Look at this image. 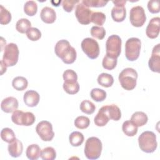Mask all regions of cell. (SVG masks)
<instances>
[{"label":"cell","instance_id":"1","mask_svg":"<svg viewBox=\"0 0 160 160\" xmlns=\"http://www.w3.org/2000/svg\"><path fill=\"white\" fill-rule=\"evenodd\" d=\"M54 52L56 55L61 58L65 64H72L76 59V51L66 39H61L56 42L54 47Z\"/></svg>","mask_w":160,"mask_h":160},{"label":"cell","instance_id":"2","mask_svg":"<svg viewBox=\"0 0 160 160\" xmlns=\"http://www.w3.org/2000/svg\"><path fill=\"white\" fill-rule=\"evenodd\" d=\"M138 144L140 149L146 153H152L158 147L156 136L150 131L142 132L138 138Z\"/></svg>","mask_w":160,"mask_h":160},{"label":"cell","instance_id":"3","mask_svg":"<svg viewBox=\"0 0 160 160\" xmlns=\"http://www.w3.org/2000/svg\"><path fill=\"white\" fill-rule=\"evenodd\" d=\"M138 76V72L134 69L127 68L119 73L118 79L123 89L127 91H131L136 86Z\"/></svg>","mask_w":160,"mask_h":160},{"label":"cell","instance_id":"4","mask_svg":"<svg viewBox=\"0 0 160 160\" xmlns=\"http://www.w3.org/2000/svg\"><path fill=\"white\" fill-rule=\"evenodd\" d=\"M102 149L101 140L97 137H90L86 141L84 152L88 159H97L100 157Z\"/></svg>","mask_w":160,"mask_h":160},{"label":"cell","instance_id":"5","mask_svg":"<svg viewBox=\"0 0 160 160\" xmlns=\"http://www.w3.org/2000/svg\"><path fill=\"white\" fill-rule=\"evenodd\" d=\"M19 49L16 44L10 42L6 44L4 47L2 59L1 61L6 67L13 66L18 61L19 58Z\"/></svg>","mask_w":160,"mask_h":160},{"label":"cell","instance_id":"6","mask_svg":"<svg viewBox=\"0 0 160 160\" xmlns=\"http://www.w3.org/2000/svg\"><path fill=\"white\" fill-rule=\"evenodd\" d=\"M141 41L138 38H129L125 44V56L128 60L134 61L138 59L140 54Z\"/></svg>","mask_w":160,"mask_h":160},{"label":"cell","instance_id":"7","mask_svg":"<svg viewBox=\"0 0 160 160\" xmlns=\"http://www.w3.org/2000/svg\"><path fill=\"white\" fill-rule=\"evenodd\" d=\"M121 44L122 40L118 35H111L106 42V54L118 59L121 51Z\"/></svg>","mask_w":160,"mask_h":160},{"label":"cell","instance_id":"8","mask_svg":"<svg viewBox=\"0 0 160 160\" xmlns=\"http://www.w3.org/2000/svg\"><path fill=\"white\" fill-rule=\"evenodd\" d=\"M81 49L86 55L91 59H96L99 55V46L98 42L93 38H84L81 44Z\"/></svg>","mask_w":160,"mask_h":160},{"label":"cell","instance_id":"9","mask_svg":"<svg viewBox=\"0 0 160 160\" xmlns=\"http://www.w3.org/2000/svg\"><path fill=\"white\" fill-rule=\"evenodd\" d=\"M12 121L19 126H29L34 124L36 117L31 112H23L20 110H16L11 116Z\"/></svg>","mask_w":160,"mask_h":160},{"label":"cell","instance_id":"10","mask_svg":"<svg viewBox=\"0 0 160 160\" xmlns=\"http://www.w3.org/2000/svg\"><path fill=\"white\" fill-rule=\"evenodd\" d=\"M129 20L131 24L137 28L144 25L146 20V16L144 8L141 6L132 7L130 10Z\"/></svg>","mask_w":160,"mask_h":160},{"label":"cell","instance_id":"11","mask_svg":"<svg viewBox=\"0 0 160 160\" xmlns=\"http://www.w3.org/2000/svg\"><path fill=\"white\" fill-rule=\"evenodd\" d=\"M36 131L44 141H51L54 136L52 124L48 121H40L36 127Z\"/></svg>","mask_w":160,"mask_h":160},{"label":"cell","instance_id":"12","mask_svg":"<svg viewBox=\"0 0 160 160\" xmlns=\"http://www.w3.org/2000/svg\"><path fill=\"white\" fill-rule=\"evenodd\" d=\"M92 12V11L88 7L85 6L81 1H79L76 4L75 16L80 24L83 25L89 24L91 22V16Z\"/></svg>","mask_w":160,"mask_h":160},{"label":"cell","instance_id":"13","mask_svg":"<svg viewBox=\"0 0 160 160\" xmlns=\"http://www.w3.org/2000/svg\"><path fill=\"white\" fill-rule=\"evenodd\" d=\"M126 1H113L112 3L114 6L111 10V17L112 19L118 22H122L126 16V10L124 7Z\"/></svg>","mask_w":160,"mask_h":160},{"label":"cell","instance_id":"14","mask_svg":"<svg viewBox=\"0 0 160 160\" xmlns=\"http://www.w3.org/2000/svg\"><path fill=\"white\" fill-rule=\"evenodd\" d=\"M148 66L152 72L159 73L160 72V44L154 46L151 58L148 61Z\"/></svg>","mask_w":160,"mask_h":160},{"label":"cell","instance_id":"15","mask_svg":"<svg viewBox=\"0 0 160 160\" xmlns=\"http://www.w3.org/2000/svg\"><path fill=\"white\" fill-rule=\"evenodd\" d=\"M160 31V18L159 17H154L152 18L146 29V34L150 39L156 38Z\"/></svg>","mask_w":160,"mask_h":160},{"label":"cell","instance_id":"16","mask_svg":"<svg viewBox=\"0 0 160 160\" xmlns=\"http://www.w3.org/2000/svg\"><path fill=\"white\" fill-rule=\"evenodd\" d=\"M18 101L14 97L9 96L4 99L1 103L2 111L6 113L13 112L18 108Z\"/></svg>","mask_w":160,"mask_h":160},{"label":"cell","instance_id":"17","mask_svg":"<svg viewBox=\"0 0 160 160\" xmlns=\"http://www.w3.org/2000/svg\"><path fill=\"white\" fill-rule=\"evenodd\" d=\"M23 100L25 104L28 107H35L39 102L40 96L34 90H28L24 94Z\"/></svg>","mask_w":160,"mask_h":160},{"label":"cell","instance_id":"18","mask_svg":"<svg viewBox=\"0 0 160 160\" xmlns=\"http://www.w3.org/2000/svg\"><path fill=\"white\" fill-rule=\"evenodd\" d=\"M110 120L108 113L107 105L101 107L94 119V122L97 126L102 127L107 124Z\"/></svg>","mask_w":160,"mask_h":160},{"label":"cell","instance_id":"19","mask_svg":"<svg viewBox=\"0 0 160 160\" xmlns=\"http://www.w3.org/2000/svg\"><path fill=\"white\" fill-rule=\"evenodd\" d=\"M8 150L11 157L18 158L20 156L23 151V145L22 142L18 139H14L12 142L9 143Z\"/></svg>","mask_w":160,"mask_h":160},{"label":"cell","instance_id":"20","mask_svg":"<svg viewBox=\"0 0 160 160\" xmlns=\"http://www.w3.org/2000/svg\"><path fill=\"white\" fill-rule=\"evenodd\" d=\"M41 20L47 24H52L54 22L56 19V13L55 11L48 6L43 8L40 13Z\"/></svg>","mask_w":160,"mask_h":160},{"label":"cell","instance_id":"21","mask_svg":"<svg viewBox=\"0 0 160 160\" xmlns=\"http://www.w3.org/2000/svg\"><path fill=\"white\" fill-rule=\"evenodd\" d=\"M130 121H132L137 127H140L147 123L148 118L145 112L142 111H136L132 114Z\"/></svg>","mask_w":160,"mask_h":160},{"label":"cell","instance_id":"22","mask_svg":"<svg viewBox=\"0 0 160 160\" xmlns=\"http://www.w3.org/2000/svg\"><path fill=\"white\" fill-rule=\"evenodd\" d=\"M41 149L38 144H32L28 146L26 155L30 160H36L41 156Z\"/></svg>","mask_w":160,"mask_h":160},{"label":"cell","instance_id":"23","mask_svg":"<svg viewBox=\"0 0 160 160\" xmlns=\"http://www.w3.org/2000/svg\"><path fill=\"white\" fill-rule=\"evenodd\" d=\"M138 128L132 121L130 120L126 121L122 125V130L123 132L127 136L132 137L135 136L138 132Z\"/></svg>","mask_w":160,"mask_h":160},{"label":"cell","instance_id":"24","mask_svg":"<svg viewBox=\"0 0 160 160\" xmlns=\"http://www.w3.org/2000/svg\"><path fill=\"white\" fill-rule=\"evenodd\" d=\"M97 81L100 86L104 88H109L114 83V78L112 76L105 72L100 74L98 77Z\"/></svg>","mask_w":160,"mask_h":160},{"label":"cell","instance_id":"25","mask_svg":"<svg viewBox=\"0 0 160 160\" xmlns=\"http://www.w3.org/2000/svg\"><path fill=\"white\" fill-rule=\"evenodd\" d=\"M69 140L72 146L78 147L82 144L84 140V138L82 133L81 132L74 131L70 134L69 136Z\"/></svg>","mask_w":160,"mask_h":160},{"label":"cell","instance_id":"26","mask_svg":"<svg viewBox=\"0 0 160 160\" xmlns=\"http://www.w3.org/2000/svg\"><path fill=\"white\" fill-rule=\"evenodd\" d=\"M28 81L26 78L22 76H17L12 81V87L17 91H23L27 88Z\"/></svg>","mask_w":160,"mask_h":160},{"label":"cell","instance_id":"27","mask_svg":"<svg viewBox=\"0 0 160 160\" xmlns=\"http://www.w3.org/2000/svg\"><path fill=\"white\" fill-rule=\"evenodd\" d=\"M108 113L110 119L118 121L121 118V112L120 109L116 104L107 105Z\"/></svg>","mask_w":160,"mask_h":160},{"label":"cell","instance_id":"28","mask_svg":"<svg viewBox=\"0 0 160 160\" xmlns=\"http://www.w3.org/2000/svg\"><path fill=\"white\" fill-rule=\"evenodd\" d=\"M31 28V22L26 18L19 19L16 24V29L20 33H26L29 28Z\"/></svg>","mask_w":160,"mask_h":160},{"label":"cell","instance_id":"29","mask_svg":"<svg viewBox=\"0 0 160 160\" xmlns=\"http://www.w3.org/2000/svg\"><path fill=\"white\" fill-rule=\"evenodd\" d=\"M90 96L91 98L96 102L103 101L107 96L106 92L99 88H94L90 92Z\"/></svg>","mask_w":160,"mask_h":160},{"label":"cell","instance_id":"30","mask_svg":"<svg viewBox=\"0 0 160 160\" xmlns=\"http://www.w3.org/2000/svg\"><path fill=\"white\" fill-rule=\"evenodd\" d=\"M38 11V4L34 1H28L24 5V12L29 16H34Z\"/></svg>","mask_w":160,"mask_h":160},{"label":"cell","instance_id":"31","mask_svg":"<svg viewBox=\"0 0 160 160\" xmlns=\"http://www.w3.org/2000/svg\"><path fill=\"white\" fill-rule=\"evenodd\" d=\"M1 138L4 142L10 143L16 139V135L14 131L9 128H3L1 131Z\"/></svg>","mask_w":160,"mask_h":160},{"label":"cell","instance_id":"32","mask_svg":"<svg viewBox=\"0 0 160 160\" xmlns=\"http://www.w3.org/2000/svg\"><path fill=\"white\" fill-rule=\"evenodd\" d=\"M118 59L117 58H114L110 57L108 55H105L102 59V66L103 68L107 70H112L114 69L117 65Z\"/></svg>","mask_w":160,"mask_h":160},{"label":"cell","instance_id":"33","mask_svg":"<svg viewBox=\"0 0 160 160\" xmlns=\"http://www.w3.org/2000/svg\"><path fill=\"white\" fill-rule=\"evenodd\" d=\"M41 158L43 160H54L56 158V152L52 147H46L41 150Z\"/></svg>","mask_w":160,"mask_h":160},{"label":"cell","instance_id":"34","mask_svg":"<svg viewBox=\"0 0 160 160\" xmlns=\"http://www.w3.org/2000/svg\"><path fill=\"white\" fill-rule=\"evenodd\" d=\"M81 111L87 114H92L96 109V106L93 102L89 100H84L80 104Z\"/></svg>","mask_w":160,"mask_h":160},{"label":"cell","instance_id":"35","mask_svg":"<svg viewBox=\"0 0 160 160\" xmlns=\"http://www.w3.org/2000/svg\"><path fill=\"white\" fill-rule=\"evenodd\" d=\"M64 82L66 83H74L78 81L77 73L72 69H66L64 71L62 74Z\"/></svg>","mask_w":160,"mask_h":160},{"label":"cell","instance_id":"36","mask_svg":"<svg viewBox=\"0 0 160 160\" xmlns=\"http://www.w3.org/2000/svg\"><path fill=\"white\" fill-rule=\"evenodd\" d=\"M106 18V15L102 12H92L91 16V22L101 26L105 22Z\"/></svg>","mask_w":160,"mask_h":160},{"label":"cell","instance_id":"37","mask_svg":"<svg viewBox=\"0 0 160 160\" xmlns=\"http://www.w3.org/2000/svg\"><path fill=\"white\" fill-rule=\"evenodd\" d=\"M90 124L89 119L84 116H80L77 117L74 120V126L80 129H84L88 128Z\"/></svg>","mask_w":160,"mask_h":160},{"label":"cell","instance_id":"38","mask_svg":"<svg viewBox=\"0 0 160 160\" xmlns=\"http://www.w3.org/2000/svg\"><path fill=\"white\" fill-rule=\"evenodd\" d=\"M11 21V12L2 5H0V23L2 25L8 24Z\"/></svg>","mask_w":160,"mask_h":160},{"label":"cell","instance_id":"39","mask_svg":"<svg viewBox=\"0 0 160 160\" xmlns=\"http://www.w3.org/2000/svg\"><path fill=\"white\" fill-rule=\"evenodd\" d=\"M91 35L98 39H102L106 36V30L102 26H92L90 30Z\"/></svg>","mask_w":160,"mask_h":160},{"label":"cell","instance_id":"40","mask_svg":"<svg viewBox=\"0 0 160 160\" xmlns=\"http://www.w3.org/2000/svg\"><path fill=\"white\" fill-rule=\"evenodd\" d=\"M62 87L65 92L69 94H75L78 93L79 90V84L78 81L74 83L64 82Z\"/></svg>","mask_w":160,"mask_h":160},{"label":"cell","instance_id":"41","mask_svg":"<svg viewBox=\"0 0 160 160\" xmlns=\"http://www.w3.org/2000/svg\"><path fill=\"white\" fill-rule=\"evenodd\" d=\"M26 36L29 40L32 41H36L41 38V32L38 28L31 27L26 32Z\"/></svg>","mask_w":160,"mask_h":160},{"label":"cell","instance_id":"42","mask_svg":"<svg viewBox=\"0 0 160 160\" xmlns=\"http://www.w3.org/2000/svg\"><path fill=\"white\" fill-rule=\"evenodd\" d=\"M81 1L88 8H101L105 6L108 2V1L103 0H82Z\"/></svg>","mask_w":160,"mask_h":160},{"label":"cell","instance_id":"43","mask_svg":"<svg viewBox=\"0 0 160 160\" xmlns=\"http://www.w3.org/2000/svg\"><path fill=\"white\" fill-rule=\"evenodd\" d=\"M148 9L151 13L156 14L160 11V5L158 1L151 0L149 1L148 2Z\"/></svg>","mask_w":160,"mask_h":160},{"label":"cell","instance_id":"44","mask_svg":"<svg viewBox=\"0 0 160 160\" xmlns=\"http://www.w3.org/2000/svg\"><path fill=\"white\" fill-rule=\"evenodd\" d=\"M79 1L74 0H64L62 1V6L64 10L68 12H70L72 11L76 4H78Z\"/></svg>","mask_w":160,"mask_h":160},{"label":"cell","instance_id":"45","mask_svg":"<svg viewBox=\"0 0 160 160\" xmlns=\"http://www.w3.org/2000/svg\"><path fill=\"white\" fill-rule=\"evenodd\" d=\"M0 63H1V75L4 72H6V70H7V67L6 66H5L4 64H3V63H2V62L1 61V62H0Z\"/></svg>","mask_w":160,"mask_h":160}]
</instances>
